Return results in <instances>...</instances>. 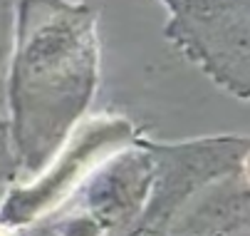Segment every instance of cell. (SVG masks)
<instances>
[{
	"label": "cell",
	"mask_w": 250,
	"mask_h": 236,
	"mask_svg": "<svg viewBox=\"0 0 250 236\" xmlns=\"http://www.w3.org/2000/svg\"><path fill=\"white\" fill-rule=\"evenodd\" d=\"M102 77L99 13L87 3H15L5 119L22 182H32L87 119Z\"/></svg>",
	"instance_id": "cell-1"
},
{
	"label": "cell",
	"mask_w": 250,
	"mask_h": 236,
	"mask_svg": "<svg viewBox=\"0 0 250 236\" xmlns=\"http://www.w3.org/2000/svg\"><path fill=\"white\" fill-rule=\"evenodd\" d=\"M134 142L136 129L122 115L106 112L84 119L32 182L13 184L5 191L0 199V226L18 234L52 219L106 157Z\"/></svg>",
	"instance_id": "cell-2"
},
{
	"label": "cell",
	"mask_w": 250,
	"mask_h": 236,
	"mask_svg": "<svg viewBox=\"0 0 250 236\" xmlns=\"http://www.w3.org/2000/svg\"><path fill=\"white\" fill-rule=\"evenodd\" d=\"M159 179L154 144H129L106 157L52 216L55 236H124L144 214Z\"/></svg>",
	"instance_id": "cell-3"
},
{
	"label": "cell",
	"mask_w": 250,
	"mask_h": 236,
	"mask_svg": "<svg viewBox=\"0 0 250 236\" xmlns=\"http://www.w3.org/2000/svg\"><path fill=\"white\" fill-rule=\"evenodd\" d=\"M166 38L228 92L250 99V3L166 0Z\"/></svg>",
	"instance_id": "cell-4"
},
{
	"label": "cell",
	"mask_w": 250,
	"mask_h": 236,
	"mask_svg": "<svg viewBox=\"0 0 250 236\" xmlns=\"http://www.w3.org/2000/svg\"><path fill=\"white\" fill-rule=\"evenodd\" d=\"M159 179L151 199L124 236H168L188 201L213 182L238 174L250 152V140L223 137L191 144H154Z\"/></svg>",
	"instance_id": "cell-5"
},
{
	"label": "cell",
	"mask_w": 250,
	"mask_h": 236,
	"mask_svg": "<svg viewBox=\"0 0 250 236\" xmlns=\"http://www.w3.org/2000/svg\"><path fill=\"white\" fill-rule=\"evenodd\" d=\"M188 201L168 236H250V182H213Z\"/></svg>",
	"instance_id": "cell-6"
},
{
	"label": "cell",
	"mask_w": 250,
	"mask_h": 236,
	"mask_svg": "<svg viewBox=\"0 0 250 236\" xmlns=\"http://www.w3.org/2000/svg\"><path fill=\"white\" fill-rule=\"evenodd\" d=\"M13 30H15V3H0V115L3 117H5L8 62L13 52Z\"/></svg>",
	"instance_id": "cell-7"
},
{
	"label": "cell",
	"mask_w": 250,
	"mask_h": 236,
	"mask_svg": "<svg viewBox=\"0 0 250 236\" xmlns=\"http://www.w3.org/2000/svg\"><path fill=\"white\" fill-rule=\"evenodd\" d=\"M18 179H20V169L13 152L10 127L8 119L0 115V189H10L13 184H18Z\"/></svg>",
	"instance_id": "cell-8"
},
{
	"label": "cell",
	"mask_w": 250,
	"mask_h": 236,
	"mask_svg": "<svg viewBox=\"0 0 250 236\" xmlns=\"http://www.w3.org/2000/svg\"><path fill=\"white\" fill-rule=\"evenodd\" d=\"M243 169H245V174H248V182H250V152H248V157H245V162H243Z\"/></svg>",
	"instance_id": "cell-9"
},
{
	"label": "cell",
	"mask_w": 250,
	"mask_h": 236,
	"mask_svg": "<svg viewBox=\"0 0 250 236\" xmlns=\"http://www.w3.org/2000/svg\"><path fill=\"white\" fill-rule=\"evenodd\" d=\"M0 236H18V234L10 231V229H5V226H0Z\"/></svg>",
	"instance_id": "cell-10"
}]
</instances>
